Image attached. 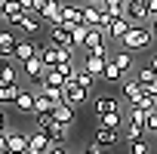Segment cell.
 I'll list each match as a JSON object with an SVG mask.
<instances>
[{"label":"cell","instance_id":"7bdbcfd3","mask_svg":"<svg viewBox=\"0 0 157 154\" xmlns=\"http://www.w3.org/2000/svg\"><path fill=\"white\" fill-rule=\"evenodd\" d=\"M0 154H10V151H6V148H3V145H0Z\"/></svg>","mask_w":157,"mask_h":154},{"label":"cell","instance_id":"2e32d148","mask_svg":"<svg viewBox=\"0 0 157 154\" xmlns=\"http://www.w3.org/2000/svg\"><path fill=\"white\" fill-rule=\"evenodd\" d=\"M117 139H120V133L108 129V126H96V133H93V145H99V148H111V145H117Z\"/></svg>","mask_w":157,"mask_h":154},{"label":"cell","instance_id":"f35d334b","mask_svg":"<svg viewBox=\"0 0 157 154\" xmlns=\"http://www.w3.org/2000/svg\"><path fill=\"white\" fill-rule=\"evenodd\" d=\"M148 28H151V37L157 40V19H154V22H148Z\"/></svg>","mask_w":157,"mask_h":154},{"label":"cell","instance_id":"5bb4252c","mask_svg":"<svg viewBox=\"0 0 157 154\" xmlns=\"http://www.w3.org/2000/svg\"><path fill=\"white\" fill-rule=\"evenodd\" d=\"M40 19H43L46 28L49 25H62V0H49V3L40 10Z\"/></svg>","mask_w":157,"mask_h":154},{"label":"cell","instance_id":"8d00e7d4","mask_svg":"<svg viewBox=\"0 0 157 154\" xmlns=\"http://www.w3.org/2000/svg\"><path fill=\"white\" fill-rule=\"evenodd\" d=\"M148 68H151V71H157V52H151V59H148Z\"/></svg>","mask_w":157,"mask_h":154},{"label":"cell","instance_id":"60d3db41","mask_svg":"<svg viewBox=\"0 0 157 154\" xmlns=\"http://www.w3.org/2000/svg\"><path fill=\"white\" fill-rule=\"evenodd\" d=\"M3 139H6V126H3V129H0V145H3Z\"/></svg>","mask_w":157,"mask_h":154},{"label":"cell","instance_id":"d6a6232c","mask_svg":"<svg viewBox=\"0 0 157 154\" xmlns=\"http://www.w3.org/2000/svg\"><path fill=\"white\" fill-rule=\"evenodd\" d=\"M80 154H108V151H105V148H99V145H90V148H83Z\"/></svg>","mask_w":157,"mask_h":154},{"label":"cell","instance_id":"b9f144b4","mask_svg":"<svg viewBox=\"0 0 157 154\" xmlns=\"http://www.w3.org/2000/svg\"><path fill=\"white\" fill-rule=\"evenodd\" d=\"M86 3H96V6H99V3H102V0H86Z\"/></svg>","mask_w":157,"mask_h":154},{"label":"cell","instance_id":"277c9868","mask_svg":"<svg viewBox=\"0 0 157 154\" xmlns=\"http://www.w3.org/2000/svg\"><path fill=\"white\" fill-rule=\"evenodd\" d=\"M90 96H93V93H86L83 87H77V83H65V90H62L65 105H71L74 111H77V108H83V105L90 102Z\"/></svg>","mask_w":157,"mask_h":154},{"label":"cell","instance_id":"ba28073f","mask_svg":"<svg viewBox=\"0 0 157 154\" xmlns=\"http://www.w3.org/2000/svg\"><path fill=\"white\" fill-rule=\"evenodd\" d=\"M3 148H6L10 154H25V151H28V133H19V129H10V126H6Z\"/></svg>","mask_w":157,"mask_h":154},{"label":"cell","instance_id":"5b68a950","mask_svg":"<svg viewBox=\"0 0 157 154\" xmlns=\"http://www.w3.org/2000/svg\"><path fill=\"white\" fill-rule=\"evenodd\" d=\"M16 43H19L16 28H0V62H16V59H13Z\"/></svg>","mask_w":157,"mask_h":154},{"label":"cell","instance_id":"4dcf8cb0","mask_svg":"<svg viewBox=\"0 0 157 154\" xmlns=\"http://www.w3.org/2000/svg\"><path fill=\"white\" fill-rule=\"evenodd\" d=\"M86 25H74L71 28V40H74V49H83V37H86Z\"/></svg>","mask_w":157,"mask_h":154},{"label":"cell","instance_id":"603a6c76","mask_svg":"<svg viewBox=\"0 0 157 154\" xmlns=\"http://www.w3.org/2000/svg\"><path fill=\"white\" fill-rule=\"evenodd\" d=\"M99 10H102L105 16H111V19H123V13H126V0H102Z\"/></svg>","mask_w":157,"mask_h":154},{"label":"cell","instance_id":"f546056e","mask_svg":"<svg viewBox=\"0 0 157 154\" xmlns=\"http://www.w3.org/2000/svg\"><path fill=\"white\" fill-rule=\"evenodd\" d=\"M145 120H148V114H145L142 108H136V105L126 108V123H139V126H145Z\"/></svg>","mask_w":157,"mask_h":154},{"label":"cell","instance_id":"44dd1931","mask_svg":"<svg viewBox=\"0 0 157 154\" xmlns=\"http://www.w3.org/2000/svg\"><path fill=\"white\" fill-rule=\"evenodd\" d=\"M52 120L56 123H62V126H74V120H77V111L71 108V105H56V111H52Z\"/></svg>","mask_w":157,"mask_h":154},{"label":"cell","instance_id":"9c48e42d","mask_svg":"<svg viewBox=\"0 0 157 154\" xmlns=\"http://www.w3.org/2000/svg\"><path fill=\"white\" fill-rule=\"evenodd\" d=\"M22 71H25V77L34 83V87H40L43 83V77H46V65L40 62V56H34V59H28L25 65H22Z\"/></svg>","mask_w":157,"mask_h":154},{"label":"cell","instance_id":"8fae6325","mask_svg":"<svg viewBox=\"0 0 157 154\" xmlns=\"http://www.w3.org/2000/svg\"><path fill=\"white\" fill-rule=\"evenodd\" d=\"M111 62H114L123 74H132V71L139 68V65H136V56H132L129 49H123V46H117V49L111 52Z\"/></svg>","mask_w":157,"mask_h":154},{"label":"cell","instance_id":"30bf717a","mask_svg":"<svg viewBox=\"0 0 157 154\" xmlns=\"http://www.w3.org/2000/svg\"><path fill=\"white\" fill-rule=\"evenodd\" d=\"M74 25H83V10L80 3H62V28H74Z\"/></svg>","mask_w":157,"mask_h":154},{"label":"cell","instance_id":"d6986e66","mask_svg":"<svg viewBox=\"0 0 157 154\" xmlns=\"http://www.w3.org/2000/svg\"><path fill=\"white\" fill-rule=\"evenodd\" d=\"M22 83H0V108H6V105H16V99L22 96Z\"/></svg>","mask_w":157,"mask_h":154},{"label":"cell","instance_id":"f1b7e54d","mask_svg":"<svg viewBox=\"0 0 157 154\" xmlns=\"http://www.w3.org/2000/svg\"><path fill=\"white\" fill-rule=\"evenodd\" d=\"M71 83H77V87H83V90H86V93H93V90H96V83H99V80H96V77H93V74H86V71H83V68H80V71H77V77H74V80H71Z\"/></svg>","mask_w":157,"mask_h":154},{"label":"cell","instance_id":"3957f363","mask_svg":"<svg viewBox=\"0 0 157 154\" xmlns=\"http://www.w3.org/2000/svg\"><path fill=\"white\" fill-rule=\"evenodd\" d=\"M46 43H52V46H59V49L77 52V49H74V40H71V31L62 28V25H49V28H46Z\"/></svg>","mask_w":157,"mask_h":154},{"label":"cell","instance_id":"d4e9b609","mask_svg":"<svg viewBox=\"0 0 157 154\" xmlns=\"http://www.w3.org/2000/svg\"><path fill=\"white\" fill-rule=\"evenodd\" d=\"M99 80H105V83H123V80H126V74H123V71H120V68L108 59V65H105V71H102V77H99Z\"/></svg>","mask_w":157,"mask_h":154},{"label":"cell","instance_id":"e575fe53","mask_svg":"<svg viewBox=\"0 0 157 154\" xmlns=\"http://www.w3.org/2000/svg\"><path fill=\"white\" fill-rule=\"evenodd\" d=\"M22 3V13H34V0H19Z\"/></svg>","mask_w":157,"mask_h":154},{"label":"cell","instance_id":"f6af8a7d","mask_svg":"<svg viewBox=\"0 0 157 154\" xmlns=\"http://www.w3.org/2000/svg\"><path fill=\"white\" fill-rule=\"evenodd\" d=\"M154 145H157V133H154Z\"/></svg>","mask_w":157,"mask_h":154},{"label":"cell","instance_id":"4fadbf2b","mask_svg":"<svg viewBox=\"0 0 157 154\" xmlns=\"http://www.w3.org/2000/svg\"><path fill=\"white\" fill-rule=\"evenodd\" d=\"M108 59H111V56H83L80 68H83L86 74H93L96 80H99V77H102V71H105V65H108Z\"/></svg>","mask_w":157,"mask_h":154},{"label":"cell","instance_id":"e0dca14e","mask_svg":"<svg viewBox=\"0 0 157 154\" xmlns=\"http://www.w3.org/2000/svg\"><path fill=\"white\" fill-rule=\"evenodd\" d=\"M129 28H132V25H129L126 19H111V25H108V31H105V37H108V40H114V43L120 46V40L126 37V31H129Z\"/></svg>","mask_w":157,"mask_h":154},{"label":"cell","instance_id":"74e56055","mask_svg":"<svg viewBox=\"0 0 157 154\" xmlns=\"http://www.w3.org/2000/svg\"><path fill=\"white\" fill-rule=\"evenodd\" d=\"M0 22H6V0H0Z\"/></svg>","mask_w":157,"mask_h":154},{"label":"cell","instance_id":"9a60e30c","mask_svg":"<svg viewBox=\"0 0 157 154\" xmlns=\"http://www.w3.org/2000/svg\"><path fill=\"white\" fill-rule=\"evenodd\" d=\"M123 19H126L129 25H145V22H148L145 3H132V0H126V13H123Z\"/></svg>","mask_w":157,"mask_h":154},{"label":"cell","instance_id":"1f68e13d","mask_svg":"<svg viewBox=\"0 0 157 154\" xmlns=\"http://www.w3.org/2000/svg\"><path fill=\"white\" fill-rule=\"evenodd\" d=\"M129 154H151V145L142 139V142H132L129 145Z\"/></svg>","mask_w":157,"mask_h":154},{"label":"cell","instance_id":"cb8c5ba5","mask_svg":"<svg viewBox=\"0 0 157 154\" xmlns=\"http://www.w3.org/2000/svg\"><path fill=\"white\" fill-rule=\"evenodd\" d=\"M65 83H68V77L59 71V68H46V77H43V83L40 87H52V90H65Z\"/></svg>","mask_w":157,"mask_h":154},{"label":"cell","instance_id":"ffe728a7","mask_svg":"<svg viewBox=\"0 0 157 154\" xmlns=\"http://www.w3.org/2000/svg\"><path fill=\"white\" fill-rule=\"evenodd\" d=\"M80 10H83V25L86 28H102V10L96 3H80Z\"/></svg>","mask_w":157,"mask_h":154},{"label":"cell","instance_id":"836d02e7","mask_svg":"<svg viewBox=\"0 0 157 154\" xmlns=\"http://www.w3.org/2000/svg\"><path fill=\"white\" fill-rule=\"evenodd\" d=\"M46 154H68V151H65V145H49Z\"/></svg>","mask_w":157,"mask_h":154},{"label":"cell","instance_id":"d590c367","mask_svg":"<svg viewBox=\"0 0 157 154\" xmlns=\"http://www.w3.org/2000/svg\"><path fill=\"white\" fill-rule=\"evenodd\" d=\"M46 3H49V0H34V13H37V16H40V10H43V6H46Z\"/></svg>","mask_w":157,"mask_h":154},{"label":"cell","instance_id":"4316f807","mask_svg":"<svg viewBox=\"0 0 157 154\" xmlns=\"http://www.w3.org/2000/svg\"><path fill=\"white\" fill-rule=\"evenodd\" d=\"M0 77H3V83H19V68H16V62H0Z\"/></svg>","mask_w":157,"mask_h":154},{"label":"cell","instance_id":"7a4b0ae2","mask_svg":"<svg viewBox=\"0 0 157 154\" xmlns=\"http://www.w3.org/2000/svg\"><path fill=\"white\" fill-rule=\"evenodd\" d=\"M37 129H43V133L49 136V142H52V145H62V142H68V136H71V126L56 123V120H52V114H40V117H37Z\"/></svg>","mask_w":157,"mask_h":154},{"label":"cell","instance_id":"484cf974","mask_svg":"<svg viewBox=\"0 0 157 154\" xmlns=\"http://www.w3.org/2000/svg\"><path fill=\"white\" fill-rule=\"evenodd\" d=\"M126 123V114L123 111H114V114H105L102 120H99V126H108V129H117L120 133V126Z\"/></svg>","mask_w":157,"mask_h":154},{"label":"cell","instance_id":"ee69618b","mask_svg":"<svg viewBox=\"0 0 157 154\" xmlns=\"http://www.w3.org/2000/svg\"><path fill=\"white\" fill-rule=\"evenodd\" d=\"M132 3H148V0H132Z\"/></svg>","mask_w":157,"mask_h":154},{"label":"cell","instance_id":"ab89813d","mask_svg":"<svg viewBox=\"0 0 157 154\" xmlns=\"http://www.w3.org/2000/svg\"><path fill=\"white\" fill-rule=\"evenodd\" d=\"M3 126H6V111L0 108V129H3Z\"/></svg>","mask_w":157,"mask_h":154},{"label":"cell","instance_id":"7c38bea8","mask_svg":"<svg viewBox=\"0 0 157 154\" xmlns=\"http://www.w3.org/2000/svg\"><path fill=\"white\" fill-rule=\"evenodd\" d=\"M120 87H123L120 93H123V99H126L129 105H139V102H142V96H145V90H142V83L136 80V77H126V80H123Z\"/></svg>","mask_w":157,"mask_h":154},{"label":"cell","instance_id":"8992f818","mask_svg":"<svg viewBox=\"0 0 157 154\" xmlns=\"http://www.w3.org/2000/svg\"><path fill=\"white\" fill-rule=\"evenodd\" d=\"M34 56H40V43H37L34 37H19L13 59H16L19 65H25V62H28V59H34Z\"/></svg>","mask_w":157,"mask_h":154},{"label":"cell","instance_id":"83f0119b","mask_svg":"<svg viewBox=\"0 0 157 154\" xmlns=\"http://www.w3.org/2000/svg\"><path fill=\"white\" fill-rule=\"evenodd\" d=\"M145 126H139V123H123V136H126V142L132 145V142H142L145 139Z\"/></svg>","mask_w":157,"mask_h":154},{"label":"cell","instance_id":"52a82bcc","mask_svg":"<svg viewBox=\"0 0 157 154\" xmlns=\"http://www.w3.org/2000/svg\"><path fill=\"white\" fill-rule=\"evenodd\" d=\"M43 28H46V25H43V19H40L37 13H25L22 22L16 25V31H22V37H37Z\"/></svg>","mask_w":157,"mask_h":154},{"label":"cell","instance_id":"7402d4cb","mask_svg":"<svg viewBox=\"0 0 157 154\" xmlns=\"http://www.w3.org/2000/svg\"><path fill=\"white\" fill-rule=\"evenodd\" d=\"M34 93H37V90H28V87H25V90H22V96L16 99V105H13V108H16L19 114H34Z\"/></svg>","mask_w":157,"mask_h":154},{"label":"cell","instance_id":"6da1fadb","mask_svg":"<svg viewBox=\"0 0 157 154\" xmlns=\"http://www.w3.org/2000/svg\"><path fill=\"white\" fill-rule=\"evenodd\" d=\"M151 43H154V37H151V28H148V25H132V28L126 31V37L120 40V46L129 49L132 56H136V52H145Z\"/></svg>","mask_w":157,"mask_h":154},{"label":"cell","instance_id":"ac0fdd59","mask_svg":"<svg viewBox=\"0 0 157 154\" xmlns=\"http://www.w3.org/2000/svg\"><path fill=\"white\" fill-rule=\"evenodd\" d=\"M93 111H96V120H102L105 114L120 111V105H117V99H111V96H99V99L93 102Z\"/></svg>","mask_w":157,"mask_h":154}]
</instances>
